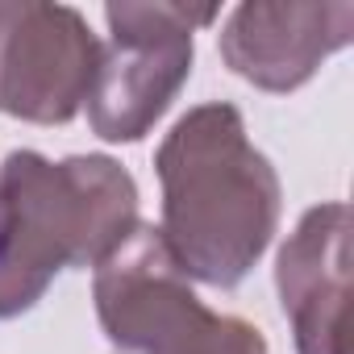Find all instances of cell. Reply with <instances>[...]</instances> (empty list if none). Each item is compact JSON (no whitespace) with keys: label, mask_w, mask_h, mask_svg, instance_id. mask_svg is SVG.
<instances>
[{"label":"cell","mask_w":354,"mask_h":354,"mask_svg":"<svg viewBox=\"0 0 354 354\" xmlns=\"http://www.w3.org/2000/svg\"><path fill=\"white\" fill-rule=\"evenodd\" d=\"M167 234L209 283H238L271 238L279 188L267 158L246 146L230 104L188 113L158 154Z\"/></svg>","instance_id":"1"},{"label":"cell","mask_w":354,"mask_h":354,"mask_svg":"<svg viewBox=\"0 0 354 354\" xmlns=\"http://www.w3.org/2000/svg\"><path fill=\"white\" fill-rule=\"evenodd\" d=\"M100 42L67 5H0V109L30 121H67L92 92Z\"/></svg>","instance_id":"4"},{"label":"cell","mask_w":354,"mask_h":354,"mask_svg":"<svg viewBox=\"0 0 354 354\" xmlns=\"http://www.w3.org/2000/svg\"><path fill=\"white\" fill-rule=\"evenodd\" d=\"M342 242H346V209L333 205V209L313 213L279 259L283 308H292V317H296L304 354H342V346L329 337V329L321 321L325 304H333L342 313L346 271L329 275L333 267H342Z\"/></svg>","instance_id":"6"},{"label":"cell","mask_w":354,"mask_h":354,"mask_svg":"<svg viewBox=\"0 0 354 354\" xmlns=\"http://www.w3.org/2000/svg\"><path fill=\"white\" fill-rule=\"evenodd\" d=\"M354 5H242L234 9L221 55L238 75L259 88H296L313 75V67L350 42Z\"/></svg>","instance_id":"5"},{"label":"cell","mask_w":354,"mask_h":354,"mask_svg":"<svg viewBox=\"0 0 354 354\" xmlns=\"http://www.w3.org/2000/svg\"><path fill=\"white\" fill-rule=\"evenodd\" d=\"M133 217V184L109 158L50 167L9 154L0 171V317L30 308L63 263H84Z\"/></svg>","instance_id":"2"},{"label":"cell","mask_w":354,"mask_h":354,"mask_svg":"<svg viewBox=\"0 0 354 354\" xmlns=\"http://www.w3.org/2000/svg\"><path fill=\"white\" fill-rule=\"evenodd\" d=\"M113 50L100 55L92 100V125L100 138L129 142L167 109L192 71V30L209 26L217 9L192 5H109Z\"/></svg>","instance_id":"3"}]
</instances>
